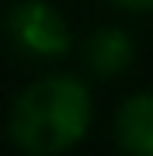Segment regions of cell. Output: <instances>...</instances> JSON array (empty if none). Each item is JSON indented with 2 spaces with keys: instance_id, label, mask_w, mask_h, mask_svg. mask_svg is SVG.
<instances>
[{
  "instance_id": "277c9868",
  "label": "cell",
  "mask_w": 153,
  "mask_h": 156,
  "mask_svg": "<svg viewBox=\"0 0 153 156\" xmlns=\"http://www.w3.org/2000/svg\"><path fill=\"white\" fill-rule=\"evenodd\" d=\"M115 146L132 156H153V90H132L111 118Z\"/></svg>"
},
{
  "instance_id": "6da1fadb",
  "label": "cell",
  "mask_w": 153,
  "mask_h": 156,
  "mask_svg": "<svg viewBox=\"0 0 153 156\" xmlns=\"http://www.w3.org/2000/svg\"><path fill=\"white\" fill-rule=\"evenodd\" d=\"M94 125L91 83L77 73H46L28 80L7 108V139L31 156L77 149Z\"/></svg>"
},
{
  "instance_id": "3957f363",
  "label": "cell",
  "mask_w": 153,
  "mask_h": 156,
  "mask_svg": "<svg viewBox=\"0 0 153 156\" xmlns=\"http://www.w3.org/2000/svg\"><path fill=\"white\" fill-rule=\"evenodd\" d=\"M136 62V42L132 35L118 24L94 28L84 42V69L91 80H118L132 69Z\"/></svg>"
},
{
  "instance_id": "5b68a950",
  "label": "cell",
  "mask_w": 153,
  "mask_h": 156,
  "mask_svg": "<svg viewBox=\"0 0 153 156\" xmlns=\"http://www.w3.org/2000/svg\"><path fill=\"white\" fill-rule=\"evenodd\" d=\"M108 7L122 14H153V0H108Z\"/></svg>"
},
{
  "instance_id": "7a4b0ae2",
  "label": "cell",
  "mask_w": 153,
  "mask_h": 156,
  "mask_svg": "<svg viewBox=\"0 0 153 156\" xmlns=\"http://www.w3.org/2000/svg\"><path fill=\"white\" fill-rule=\"evenodd\" d=\"M4 31L21 56L38 62H56L73 49V31L49 0H14L4 14Z\"/></svg>"
}]
</instances>
